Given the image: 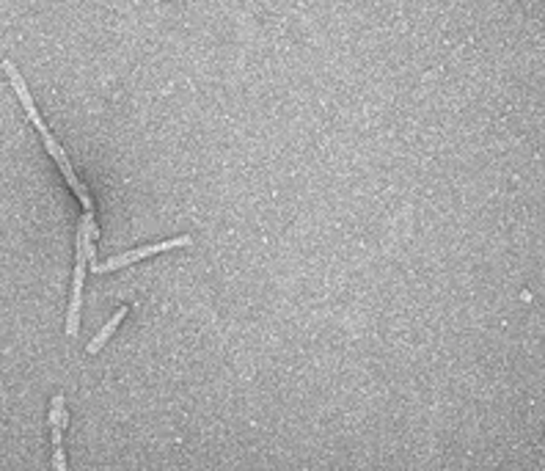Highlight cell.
<instances>
[{
    "instance_id": "277c9868",
    "label": "cell",
    "mask_w": 545,
    "mask_h": 471,
    "mask_svg": "<svg viewBox=\"0 0 545 471\" xmlns=\"http://www.w3.org/2000/svg\"><path fill=\"white\" fill-rule=\"evenodd\" d=\"M3 72H6V78H9V83H11V88H14V94L20 97V103L22 108H25V113H28V119L33 122V127L39 130V133H44L47 127H44L42 122V116H39V110H36V105H33V100H31V91H28V86H25V81H22V75L17 72V66L9 61H3Z\"/></svg>"
},
{
    "instance_id": "3957f363",
    "label": "cell",
    "mask_w": 545,
    "mask_h": 471,
    "mask_svg": "<svg viewBox=\"0 0 545 471\" xmlns=\"http://www.w3.org/2000/svg\"><path fill=\"white\" fill-rule=\"evenodd\" d=\"M42 138H44V146H47V152L53 155V160L58 163V168H61V174H63V180L69 182V187L75 190V196L80 199V205L85 207V212H94V205H91V196H88V190H85V185L75 177V171H72V163H69V157H66V152L61 149V144L53 138V133L50 130H44L42 133Z\"/></svg>"
},
{
    "instance_id": "5b68a950",
    "label": "cell",
    "mask_w": 545,
    "mask_h": 471,
    "mask_svg": "<svg viewBox=\"0 0 545 471\" xmlns=\"http://www.w3.org/2000/svg\"><path fill=\"white\" fill-rule=\"evenodd\" d=\"M66 400H63V394H55L53 397V403H50V435H53V447H61V438H63V430H66Z\"/></svg>"
},
{
    "instance_id": "6da1fadb",
    "label": "cell",
    "mask_w": 545,
    "mask_h": 471,
    "mask_svg": "<svg viewBox=\"0 0 545 471\" xmlns=\"http://www.w3.org/2000/svg\"><path fill=\"white\" fill-rule=\"evenodd\" d=\"M91 265L85 254L83 240H78V254H75V276H72V301H69V314H66V336L75 339L80 331V306H83V281L85 267Z\"/></svg>"
},
{
    "instance_id": "7a4b0ae2",
    "label": "cell",
    "mask_w": 545,
    "mask_h": 471,
    "mask_svg": "<svg viewBox=\"0 0 545 471\" xmlns=\"http://www.w3.org/2000/svg\"><path fill=\"white\" fill-rule=\"evenodd\" d=\"M190 243H193V240H190L188 234H182V237H174V240H166V243H154V246H144V248H135V251H125V254H119V257L107 259L105 265H91V270H94V273H110V270H119V267L132 265V262H138V259H147V257L163 254V251H171V248L190 246Z\"/></svg>"
},
{
    "instance_id": "8992f818",
    "label": "cell",
    "mask_w": 545,
    "mask_h": 471,
    "mask_svg": "<svg viewBox=\"0 0 545 471\" xmlns=\"http://www.w3.org/2000/svg\"><path fill=\"white\" fill-rule=\"evenodd\" d=\"M127 311H129V309L122 306L119 311H116V314H113V317H110V320H107L105 326L100 328V333H97V336L88 342V348H85L88 353H91V356H94V353H100V350L105 348V342L110 339V336H113V331H116V328H119V323H122V320L127 317Z\"/></svg>"
}]
</instances>
